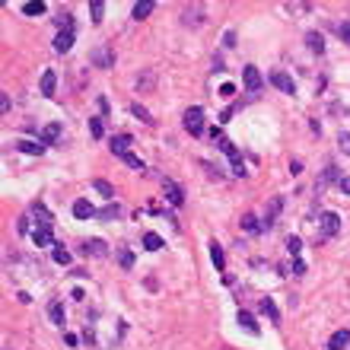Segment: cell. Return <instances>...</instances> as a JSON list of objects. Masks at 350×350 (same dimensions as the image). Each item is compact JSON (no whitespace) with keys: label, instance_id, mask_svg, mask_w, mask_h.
I'll list each match as a JSON object with an SVG mask.
<instances>
[{"label":"cell","instance_id":"21","mask_svg":"<svg viewBox=\"0 0 350 350\" xmlns=\"http://www.w3.org/2000/svg\"><path fill=\"white\" fill-rule=\"evenodd\" d=\"M48 315H51V322H54V325H64V302L54 300V302L48 306Z\"/></svg>","mask_w":350,"mask_h":350},{"label":"cell","instance_id":"31","mask_svg":"<svg viewBox=\"0 0 350 350\" xmlns=\"http://www.w3.org/2000/svg\"><path fill=\"white\" fill-rule=\"evenodd\" d=\"M118 160H121V162H128V166H130V169H137V172H144V169H146V166H144V162H140V160H137V156H134V153H124V156H118Z\"/></svg>","mask_w":350,"mask_h":350},{"label":"cell","instance_id":"4","mask_svg":"<svg viewBox=\"0 0 350 350\" xmlns=\"http://www.w3.org/2000/svg\"><path fill=\"white\" fill-rule=\"evenodd\" d=\"M270 83H274L280 92H286V96H293V92H296L293 76H290V74H284V70H274V74H270Z\"/></svg>","mask_w":350,"mask_h":350},{"label":"cell","instance_id":"5","mask_svg":"<svg viewBox=\"0 0 350 350\" xmlns=\"http://www.w3.org/2000/svg\"><path fill=\"white\" fill-rule=\"evenodd\" d=\"M90 60H92L96 67H105V70H108V67H115V51L102 45V48H96L92 54H90Z\"/></svg>","mask_w":350,"mask_h":350},{"label":"cell","instance_id":"46","mask_svg":"<svg viewBox=\"0 0 350 350\" xmlns=\"http://www.w3.org/2000/svg\"><path fill=\"white\" fill-rule=\"evenodd\" d=\"M0 112H4V115L10 112V96H6V92H0Z\"/></svg>","mask_w":350,"mask_h":350},{"label":"cell","instance_id":"3","mask_svg":"<svg viewBox=\"0 0 350 350\" xmlns=\"http://www.w3.org/2000/svg\"><path fill=\"white\" fill-rule=\"evenodd\" d=\"M162 191H166V200H169L172 207L185 204V191H182V185H175L172 178H162Z\"/></svg>","mask_w":350,"mask_h":350},{"label":"cell","instance_id":"32","mask_svg":"<svg viewBox=\"0 0 350 350\" xmlns=\"http://www.w3.org/2000/svg\"><path fill=\"white\" fill-rule=\"evenodd\" d=\"M121 214V207H118V200H115V204H108V207H102L99 210V216H102V220H115V216Z\"/></svg>","mask_w":350,"mask_h":350},{"label":"cell","instance_id":"7","mask_svg":"<svg viewBox=\"0 0 350 350\" xmlns=\"http://www.w3.org/2000/svg\"><path fill=\"white\" fill-rule=\"evenodd\" d=\"M280 210H284V198H274V200H270V207H268V216L261 220V232H268L270 226L277 223V214H280Z\"/></svg>","mask_w":350,"mask_h":350},{"label":"cell","instance_id":"14","mask_svg":"<svg viewBox=\"0 0 350 350\" xmlns=\"http://www.w3.org/2000/svg\"><path fill=\"white\" fill-rule=\"evenodd\" d=\"M347 344H350V331H347V328H340V331H334V334H331L328 350H344Z\"/></svg>","mask_w":350,"mask_h":350},{"label":"cell","instance_id":"43","mask_svg":"<svg viewBox=\"0 0 350 350\" xmlns=\"http://www.w3.org/2000/svg\"><path fill=\"white\" fill-rule=\"evenodd\" d=\"M338 35H340V38H344L347 45H350V22H340V26H338Z\"/></svg>","mask_w":350,"mask_h":350},{"label":"cell","instance_id":"39","mask_svg":"<svg viewBox=\"0 0 350 350\" xmlns=\"http://www.w3.org/2000/svg\"><path fill=\"white\" fill-rule=\"evenodd\" d=\"M338 146L350 156V134H344V130H340V134H338Z\"/></svg>","mask_w":350,"mask_h":350},{"label":"cell","instance_id":"34","mask_svg":"<svg viewBox=\"0 0 350 350\" xmlns=\"http://www.w3.org/2000/svg\"><path fill=\"white\" fill-rule=\"evenodd\" d=\"M51 255H54L58 264H70V252L64 248V245H54V252H51Z\"/></svg>","mask_w":350,"mask_h":350},{"label":"cell","instance_id":"9","mask_svg":"<svg viewBox=\"0 0 350 350\" xmlns=\"http://www.w3.org/2000/svg\"><path fill=\"white\" fill-rule=\"evenodd\" d=\"M74 216L76 220H90V216H99V210H96L86 198H80V200H74Z\"/></svg>","mask_w":350,"mask_h":350},{"label":"cell","instance_id":"37","mask_svg":"<svg viewBox=\"0 0 350 350\" xmlns=\"http://www.w3.org/2000/svg\"><path fill=\"white\" fill-rule=\"evenodd\" d=\"M286 252H290V255L296 258V255H300V252H302V242L296 239V236H290V239H286Z\"/></svg>","mask_w":350,"mask_h":350},{"label":"cell","instance_id":"19","mask_svg":"<svg viewBox=\"0 0 350 350\" xmlns=\"http://www.w3.org/2000/svg\"><path fill=\"white\" fill-rule=\"evenodd\" d=\"M32 214L38 216V226H51V223H54V220H51V214H48V207H45V204H38V200L32 204Z\"/></svg>","mask_w":350,"mask_h":350},{"label":"cell","instance_id":"48","mask_svg":"<svg viewBox=\"0 0 350 350\" xmlns=\"http://www.w3.org/2000/svg\"><path fill=\"white\" fill-rule=\"evenodd\" d=\"M232 92H236V86H232V83H223V86H220V96H226V99H230Z\"/></svg>","mask_w":350,"mask_h":350},{"label":"cell","instance_id":"16","mask_svg":"<svg viewBox=\"0 0 350 350\" xmlns=\"http://www.w3.org/2000/svg\"><path fill=\"white\" fill-rule=\"evenodd\" d=\"M54 86H58V74L54 70H45L42 74V96H54Z\"/></svg>","mask_w":350,"mask_h":350},{"label":"cell","instance_id":"27","mask_svg":"<svg viewBox=\"0 0 350 350\" xmlns=\"http://www.w3.org/2000/svg\"><path fill=\"white\" fill-rule=\"evenodd\" d=\"M210 258H214V264H216V270H223L226 268V258H223V248L216 242H210Z\"/></svg>","mask_w":350,"mask_h":350},{"label":"cell","instance_id":"13","mask_svg":"<svg viewBox=\"0 0 350 350\" xmlns=\"http://www.w3.org/2000/svg\"><path fill=\"white\" fill-rule=\"evenodd\" d=\"M70 48H74V32H70V29L58 32V38H54V51H58V54H64V51H70Z\"/></svg>","mask_w":350,"mask_h":350},{"label":"cell","instance_id":"28","mask_svg":"<svg viewBox=\"0 0 350 350\" xmlns=\"http://www.w3.org/2000/svg\"><path fill=\"white\" fill-rule=\"evenodd\" d=\"M242 230H248V232H261V220L255 214H245L242 216Z\"/></svg>","mask_w":350,"mask_h":350},{"label":"cell","instance_id":"40","mask_svg":"<svg viewBox=\"0 0 350 350\" xmlns=\"http://www.w3.org/2000/svg\"><path fill=\"white\" fill-rule=\"evenodd\" d=\"M232 175H245V162H242V156H232Z\"/></svg>","mask_w":350,"mask_h":350},{"label":"cell","instance_id":"22","mask_svg":"<svg viewBox=\"0 0 350 350\" xmlns=\"http://www.w3.org/2000/svg\"><path fill=\"white\" fill-rule=\"evenodd\" d=\"M92 188L99 191V194H102L105 200H115V188H112V185H108V182H105V178H96V182H92Z\"/></svg>","mask_w":350,"mask_h":350},{"label":"cell","instance_id":"41","mask_svg":"<svg viewBox=\"0 0 350 350\" xmlns=\"http://www.w3.org/2000/svg\"><path fill=\"white\" fill-rule=\"evenodd\" d=\"M200 169H207V175H210V178H223V172L216 169L214 162H200Z\"/></svg>","mask_w":350,"mask_h":350},{"label":"cell","instance_id":"44","mask_svg":"<svg viewBox=\"0 0 350 350\" xmlns=\"http://www.w3.org/2000/svg\"><path fill=\"white\" fill-rule=\"evenodd\" d=\"M293 274H296V277H302V274H306V261H300V258L293 261Z\"/></svg>","mask_w":350,"mask_h":350},{"label":"cell","instance_id":"38","mask_svg":"<svg viewBox=\"0 0 350 350\" xmlns=\"http://www.w3.org/2000/svg\"><path fill=\"white\" fill-rule=\"evenodd\" d=\"M118 261H121V268H124V270L134 268V255H130L128 248H124V252H118Z\"/></svg>","mask_w":350,"mask_h":350},{"label":"cell","instance_id":"15","mask_svg":"<svg viewBox=\"0 0 350 350\" xmlns=\"http://www.w3.org/2000/svg\"><path fill=\"white\" fill-rule=\"evenodd\" d=\"M58 137H60V124H58V121H51V124H45V128H42V144H58Z\"/></svg>","mask_w":350,"mask_h":350},{"label":"cell","instance_id":"17","mask_svg":"<svg viewBox=\"0 0 350 350\" xmlns=\"http://www.w3.org/2000/svg\"><path fill=\"white\" fill-rule=\"evenodd\" d=\"M239 325L248 331V334H261V328H258V322H255V315H252V312H239Z\"/></svg>","mask_w":350,"mask_h":350},{"label":"cell","instance_id":"26","mask_svg":"<svg viewBox=\"0 0 350 350\" xmlns=\"http://www.w3.org/2000/svg\"><path fill=\"white\" fill-rule=\"evenodd\" d=\"M130 115H134V118H140V121H144V124H153L150 112H146V108H144V105H140V102H130Z\"/></svg>","mask_w":350,"mask_h":350},{"label":"cell","instance_id":"35","mask_svg":"<svg viewBox=\"0 0 350 350\" xmlns=\"http://www.w3.org/2000/svg\"><path fill=\"white\" fill-rule=\"evenodd\" d=\"M90 134L92 137H102L105 134V121L102 118H90Z\"/></svg>","mask_w":350,"mask_h":350},{"label":"cell","instance_id":"2","mask_svg":"<svg viewBox=\"0 0 350 350\" xmlns=\"http://www.w3.org/2000/svg\"><path fill=\"white\" fill-rule=\"evenodd\" d=\"M322 223V239H334V236L340 232V216L334 214V210H325V214L318 216Z\"/></svg>","mask_w":350,"mask_h":350},{"label":"cell","instance_id":"29","mask_svg":"<svg viewBox=\"0 0 350 350\" xmlns=\"http://www.w3.org/2000/svg\"><path fill=\"white\" fill-rule=\"evenodd\" d=\"M182 22H185V26H200V22H204V16H200V10H185Z\"/></svg>","mask_w":350,"mask_h":350},{"label":"cell","instance_id":"23","mask_svg":"<svg viewBox=\"0 0 350 350\" xmlns=\"http://www.w3.org/2000/svg\"><path fill=\"white\" fill-rule=\"evenodd\" d=\"M22 13H26V16H42V13H45V4H42V0H26V4H22Z\"/></svg>","mask_w":350,"mask_h":350},{"label":"cell","instance_id":"25","mask_svg":"<svg viewBox=\"0 0 350 350\" xmlns=\"http://www.w3.org/2000/svg\"><path fill=\"white\" fill-rule=\"evenodd\" d=\"M261 312H264L270 322H280V312H277V306H274V300H270V296H268V300H261Z\"/></svg>","mask_w":350,"mask_h":350},{"label":"cell","instance_id":"42","mask_svg":"<svg viewBox=\"0 0 350 350\" xmlns=\"http://www.w3.org/2000/svg\"><path fill=\"white\" fill-rule=\"evenodd\" d=\"M54 22L60 26V29H64V26L70 29V26H74V16H70V13H60V16H54Z\"/></svg>","mask_w":350,"mask_h":350},{"label":"cell","instance_id":"10","mask_svg":"<svg viewBox=\"0 0 350 350\" xmlns=\"http://www.w3.org/2000/svg\"><path fill=\"white\" fill-rule=\"evenodd\" d=\"M32 242L38 245V248H45V245H54V232H51V226H35Z\"/></svg>","mask_w":350,"mask_h":350},{"label":"cell","instance_id":"49","mask_svg":"<svg viewBox=\"0 0 350 350\" xmlns=\"http://www.w3.org/2000/svg\"><path fill=\"white\" fill-rule=\"evenodd\" d=\"M300 172H302V162L293 160V162H290V175H300Z\"/></svg>","mask_w":350,"mask_h":350},{"label":"cell","instance_id":"12","mask_svg":"<svg viewBox=\"0 0 350 350\" xmlns=\"http://www.w3.org/2000/svg\"><path fill=\"white\" fill-rule=\"evenodd\" d=\"M16 150H22L29 156H42L45 153V144H42V140H16Z\"/></svg>","mask_w":350,"mask_h":350},{"label":"cell","instance_id":"8","mask_svg":"<svg viewBox=\"0 0 350 350\" xmlns=\"http://www.w3.org/2000/svg\"><path fill=\"white\" fill-rule=\"evenodd\" d=\"M80 252H83V255H92V258H105V255H108V248H105L102 239H86L80 245Z\"/></svg>","mask_w":350,"mask_h":350},{"label":"cell","instance_id":"1","mask_svg":"<svg viewBox=\"0 0 350 350\" xmlns=\"http://www.w3.org/2000/svg\"><path fill=\"white\" fill-rule=\"evenodd\" d=\"M182 124H185L188 134L200 137V134H204V108H198V105H194V108H188V112H185V121H182Z\"/></svg>","mask_w":350,"mask_h":350},{"label":"cell","instance_id":"45","mask_svg":"<svg viewBox=\"0 0 350 350\" xmlns=\"http://www.w3.org/2000/svg\"><path fill=\"white\" fill-rule=\"evenodd\" d=\"M338 188L344 191V194H350V175H340V182H338Z\"/></svg>","mask_w":350,"mask_h":350},{"label":"cell","instance_id":"50","mask_svg":"<svg viewBox=\"0 0 350 350\" xmlns=\"http://www.w3.org/2000/svg\"><path fill=\"white\" fill-rule=\"evenodd\" d=\"M4 350H10V347H4Z\"/></svg>","mask_w":350,"mask_h":350},{"label":"cell","instance_id":"11","mask_svg":"<svg viewBox=\"0 0 350 350\" xmlns=\"http://www.w3.org/2000/svg\"><path fill=\"white\" fill-rule=\"evenodd\" d=\"M130 144H134V137H130V134L112 137V153H115V156H124V153H130Z\"/></svg>","mask_w":350,"mask_h":350},{"label":"cell","instance_id":"20","mask_svg":"<svg viewBox=\"0 0 350 350\" xmlns=\"http://www.w3.org/2000/svg\"><path fill=\"white\" fill-rule=\"evenodd\" d=\"M306 45H309V51L322 54V51H325V38H322L318 32H309V35H306Z\"/></svg>","mask_w":350,"mask_h":350},{"label":"cell","instance_id":"47","mask_svg":"<svg viewBox=\"0 0 350 350\" xmlns=\"http://www.w3.org/2000/svg\"><path fill=\"white\" fill-rule=\"evenodd\" d=\"M223 45H226V48H232V45H236V32H232V29L223 35Z\"/></svg>","mask_w":350,"mask_h":350},{"label":"cell","instance_id":"6","mask_svg":"<svg viewBox=\"0 0 350 350\" xmlns=\"http://www.w3.org/2000/svg\"><path fill=\"white\" fill-rule=\"evenodd\" d=\"M242 76H245V90H248L252 96H255V92H261V74H258V67H245L242 70Z\"/></svg>","mask_w":350,"mask_h":350},{"label":"cell","instance_id":"18","mask_svg":"<svg viewBox=\"0 0 350 350\" xmlns=\"http://www.w3.org/2000/svg\"><path fill=\"white\" fill-rule=\"evenodd\" d=\"M150 13H153V0H140V4H134V10H130L134 20H146Z\"/></svg>","mask_w":350,"mask_h":350},{"label":"cell","instance_id":"36","mask_svg":"<svg viewBox=\"0 0 350 350\" xmlns=\"http://www.w3.org/2000/svg\"><path fill=\"white\" fill-rule=\"evenodd\" d=\"M90 10H92V22H102V13H105V4H102V0H92Z\"/></svg>","mask_w":350,"mask_h":350},{"label":"cell","instance_id":"33","mask_svg":"<svg viewBox=\"0 0 350 350\" xmlns=\"http://www.w3.org/2000/svg\"><path fill=\"white\" fill-rule=\"evenodd\" d=\"M328 182H340V178H338V166H328V169H325V175H322V182H318V188H325Z\"/></svg>","mask_w":350,"mask_h":350},{"label":"cell","instance_id":"24","mask_svg":"<svg viewBox=\"0 0 350 350\" xmlns=\"http://www.w3.org/2000/svg\"><path fill=\"white\" fill-rule=\"evenodd\" d=\"M144 248H146V252H160V248H162V236L146 232V236H144Z\"/></svg>","mask_w":350,"mask_h":350},{"label":"cell","instance_id":"30","mask_svg":"<svg viewBox=\"0 0 350 350\" xmlns=\"http://www.w3.org/2000/svg\"><path fill=\"white\" fill-rule=\"evenodd\" d=\"M216 146H220V150L230 156V160H232V156H239V150L232 146V140H226V137H216Z\"/></svg>","mask_w":350,"mask_h":350}]
</instances>
